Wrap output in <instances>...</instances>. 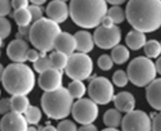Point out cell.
<instances>
[{
    "label": "cell",
    "mask_w": 161,
    "mask_h": 131,
    "mask_svg": "<svg viewBox=\"0 0 161 131\" xmlns=\"http://www.w3.org/2000/svg\"><path fill=\"white\" fill-rule=\"evenodd\" d=\"M70 17L81 29H97L107 16L106 0H71Z\"/></svg>",
    "instance_id": "2"
},
{
    "label": "cell",
    "mask_w": 161,
    "mask_h": 131,
    "mask_svg": "<svg viewBox=\"0 0 161 131\" xmlns=\"http://www.w3.org/2000/svg\"><path fill=\"white\" fill-rule=\"evenodd\" d=\"M64 72L72 81L86 80L93 73V60L88 54L74 53L69 57Z\"/></svg>",
    "instance_id": "7"
},
{
    "label": "cell",
    "mask_w": 161,
    "mask_h": 131,
    "mask_svg": "<svg viewBox=\"0 0 161 131\" xmlns=\"http://www.w3.org/2000/svg\"><path fill=\"white\" fill-rule=\"evenodd\" d=\"M10 102H12V111L21 114H25L26 111L31 106L27 95H13L10 98Z\"/></svg>",
    "instance_id": "22"
},
{
    "label": "cell",
    "mask_w": 161,
    "mask_h": 131,
    "mask_svg": "<svg viewBox=\"0 0 161 131\" xmlns=\"http://www.w3.org/2000/svg\"><path fill=\"white\" fill-rule=\"evenodd\" d=\"M155 66H156V71H157V73H160V75H161V57H158V58H157V60H156Z\"/></svg>",
    "instance_id": "46"
},
{
    "label": "cell",
    "mask_w": 161,
    "mask_h": 131,
    "mask_svg": "<svg viewBox=\"0 0 161 131\" xmlns=\"http://www.w3.org/2000/svg\"><path fill=\"white\" fill-rule=\"evenodd\" d=\"M121 131H152L151 117L143 111L125 113L121 122Z\"/></svg>",
    "instance_id": "11"
},
{
    "label": "cell",
    "mask_w": 161,
    "mask_h": 131,
    "mask_svg": "<svg viewBox=\"0 0 161 131\" xmlns=\"http://www.w3.org/2000/svg\"><path fill=\"white\" fill-rule=\"evenodd\" d=\"M42 111H40L39 107L36 106H30L29 109L26 111L25 113V117H26V120H27V122L32 126L35 125H39V122L42 121Z\"/></svg>",
    "instance_id": "29"
},
{
    "label": "cell",
    "mask_w": 161,
    "mask_h": 131,
    "mask_svg": "<svg viewBox=\"0 0 161 131\" xmlns=\"http://www.w3.org/2000/svg\"><path fill=\"white\" fill-rule=\"evenodd\" d=\"M101 26H106V27H110V26H114V22L108 18V17H104L103 18V21H102V23H101Z\"/></svg>",
    "instance_id": "44"
},
{
    "label": "cell",
    "mask_w": 161,
    "mask_h": 131,
    "mask_svg": "<svg viewBox=\"0 0 161 131\" xmlns=\"http://www.w3.org/2000/svg\"><path fill=\"white\" fill-rule=\"evenodd\" d=\"M4 71H5V68H4V66L0 63V82H2V80H3V76H4Z\"/></svg>",
    "instance_id": "48"
},
{
    "label": "cell",
    "mask_w": 161,
    "mask_h": 131,
    "mask_svg": "<svg viewBox=\"0 0 161 131\" xmlns=\"http://www.w3.org/2000/svg\"><path fill=\"white\" fill-rule=\"evenodd\" d=\"M129 81L138 87H147L153 80H156V66L152 59L147 57L134 58L126 70Z\"/></svg>",
    "instance_id": "6"
},
{
    "label": "cell",
    "mask_w": 161,
    "mask_h": 131,
    "mask_svg": "<svg viewBox=\"0 0 161 131\" xmlns=\"http://www.w3.org/2000/svg\"><path fill=\"white\" fill-rule=\"evenodd\" d=\"M143 50H144L147 58H150V59L158 58L161 54V44L157 40H150L146 43Z\"/></svg>",
    "instance_id": "28"
},
{
    "label": "cell",
    "mask_w": 161,
    "mask_h": 131,
    "mask_svg": "<svg viewBox=\"0 0 161 131\" xmlns=\"http://www.w3.org/2000/svg\"><path fill=\"white\" fill-rule=\"evenodd\" d=\"M12 32V24L8 18L0 17V37L7 39Z\"/></svg>",
    "instance_id": "32"
},
{
    "label": "cell",
    "mask_w": 161,
    "mask_h": 131,
    "mask_svg": "<svg viewBox=\"0 0 161 131\" xmlns=\"http://www.w3.org/2000/svg\"><path fill=\"white\" fill-rule=\"evenodd\" d=\"M107 17H108L114 24H119V23H123L126 19V13L123 8H120L119 5H114L111 7L108 10H107Z\"/></svg>",
    "instance_id": "27"
},
{
    "label": "cell",
    "mask_w": 161,
    "mask_h": 131,
    "mask_svg": "<svg viewBox=\"0 0 161 131\" xmlns=\"http://www.w3.org/2000/svg\"><path fill=\"white\" fill-rule=\"evenodd\" d=\"M2 45H3V39L0 37V48H2Z\"/></svg>",
    "instance_id": "51"
},
{
    "label": "cell",
    "mask_w": 161,
    "mask_h": 131,
    "mask_svg": "<svg viewBox=\"0 0 161 131\" xmlns=\"http://www.w3.org/2000/svg\"><path fill=\"white\" fill-rule=\"evenodd\" d=\"M160 44H161V43H160Z\"/></svg>",
    "instance_id": "55"
},
{
    "label": "cell",
    "mask_w": 161,
    "mask_h": 131,
    "mask_svg": "<svg viewBox=\"0 0 161 131\" xmlns=\"http://www.w3.org/2000/svg\"><path fill=\"white\" fill-rule=\"evenodd\" d=\"M0 95H2V91H0Z\"/></svg>",
    "instance_id": "54"
},
{
    "label": "cell",
    "mask_w": 161,
    "mask_h": 131,
    "mask_svg": "<svg viewBox=\"0 0 161 131\" xmlns=\"http://www.w3.org/2000/svg\"><path fill=\"white\" fill-rule=\"evenodd\" d=\"M67 89L74 99H83V97L88 91V87L84 85L83 81H71Z\"/></svg>",
    "instance_id": "26"
},
{
    "label": "cell",
    "mask_w": 161,
    "mask_h": 131,
    "mask_svg": "<svg viewBox=\"0 0 161 131\" xmlns=\"http://www.w3.org/2000/svg\"><path fill=\"white\" fill-rule=\"evenodd\" d=\"M30 0H12V8H14V10L17 9H25L29 8Z\"/></svg>",
    "instance_id": "38"
},
{
    "label": "cell",
    "mask_w": 161,
    "mask_h": 131,
    "mask_svg": "<svg viewBox=\"0 0 161 131\" xmlns=\"http://www.w3.org/2000/svg\"><path fill=\"white\" fill-rule=\"evenodd\" d=\"M39 131H58V130H57V127L52 126V125H47V126H44V127H40Z\"/></svg>",
    "instance_id": "45"
},
{
    "label": "cell",
    "mask_w": 161,
    "mask_h": 131,
    "mask_svg": "<svg viewBox=\"0 0 161 131\" xmlns=\"http://www.w3.org/2000/svg\"><path fill=\"white\" fill-rule=\"evenodd\" d=\"M0 55H2V51H0Z\"/></svg>",
    "instance_id": "53"
},
{
    "label": "cell",
    "mask_w": 161,
    "mask_h": 131,
    "mask_svg": "<svg viewBox=\"0 0 161 131\" xmlns=\"http://www.w3.org/2000/svg\"><path fill=\"white\" fill-rule=\"evenodd\" d=\"M27 131H39V130H37L36 127H34V126H31V127H29V128H27Z\"/></svg>",
    "instance_id": "50"
},
{
    "label": "cell",
    "mask_w": 161,
    "mask_h": 131,
    "mask_svg": "<svg viewBox=\"0 0 161 131\" xmlns=\"http://www.w3.org/2000/svg\"><path fill=\"white\" fill-rule=\"evenodd\" d=\"M47 16L49 19L57 22L58 24L64 22L70 16V8L62 0H52L47 7Z\"/></svg>",
    "instance_id": "15"
},
{
    "label": "cell",
    "mask_w": 161,
    "mask_h": 131,
    "mask_svg": "<svg viewBox=\"0 0 161 131\" xmlns=\"http://www.w3.org/2000/svg\"><path fill=\"white\" fill-rule=\"evenodd\" d=\"M102 131H120V130H117V128H110V127H107V128H104V130H102Z\"/></svg>",
    "instance_id": "49"
},
{
    "label": "cell",
    "mask_w": 161,
    "mask_h": 131,
    "mask_svg": "<svg viewBox=\"0 0 161 131\" xmlns=\"http://www.w3.org/2000/svg\"><path fill=\"white\" fill-rule=\"evenodd\" d=\"M112 102L115 104V108L121 113H129L136 108V98L128 91H120L114 97Z\"/></svg>",
    "instance_id": "18"
},
{
    "label": "cell",
    "mask_w": 161,
    "mask_h": 131,
    "mask_svg": "<svg viewBox=\"0 0 161 131\" xmlns=\"http://www.w3.org/2000/svg\"><path fill=\"white\" fill-rule=\"evenodd\" d=\"M114 66V60L111 58V55H107V54H102L98 58V67L102 71H110Z\"/></svg>",
    "instance_id": "33"
},
{
    "label": "cell",
    "mask_w": 161,
    "mask_h": 131,
    "mask_svg": "<svg viewBox=\"0 0 161 131\" xmlns=\"http://www.w3.org/2000/svg\"><path fill=\"white\" fill-rule=\"evenodd\" d=\"M88 94L89 98L94 103L99 104V106H106V104H108L110 102L114 100L115 97L114 84L107 77L103 76L96 77L89 82Z\"/></svg>",
    "instance_id": "8"
},
{
    "label": "cell",
    "mask_w": 161,
    "mask_h": 131,
    "mask_svg": "<svg viewBox=\"0 0 161 131\" xmlns=\"http://www.w3.org/2000/svg\"><path fill=\"white\" fill-rule=\"evenodd\" d=\"M106 2H107V3H110L112 7H114V5H119V7H120L121 4L126 3L128 0H106Z\"/></svg>",
    "instance_id": "43"
},
{
    "label": "cell",
    "mask_w": 161,
    "mask_h": 131,
    "mask_svg": "<svg viewBox=\"0 0 161 131\" xmlns=\"http://www.w3.org/2000/svg\"><path fill=\"white\" fill-rule=\"evenodd\" d=\"M29 10L31 13V17H32V21L36 22L39 19H42L43 18V9L42 7H39V5H30L29 7Z\"/></svg>",
    "instance_id": "36"
},
{
    "label": "cell",
    "mask_w": 161,
    "mask_h": 131,
    "mask_svg": "<svg viewBox=\"0 0 161 131\" xmlns=\"http://www.w3.org/2000/svg\"><path fill=\"white\" fill-rule=\"evenodd\" d=\"M72 117L80 125H90L98 117V104L94 103L90 98H83L74 103Z\"/></svg>",
    "instance_id": "9"
},
{
    "label": "cell",
    "mask_w": 161,
    "mask_h": 131,
    "mask_svg": "<svg viewBox=\"0 0 161 131\" xmlns=\"http://www.w3.org/2000/svg\"><path fill=\"white\" fill-rule=\"evenodd\" d=\"M54 49H56V51H61V53L66 54L67 57H71L74 53H76L75 36L69 32H61L56 40Z\"/></svg>",
    "instance_id": "16"
},
{
    "label": "cell",
    "mask_w": 161,
    "mask_h": 131,
    "mask_svg": "<svg viewBox=\"0 0 161 131\" xmlns=\"http://www.w3.org/2000/svg\"><path fill=\"white\" fill-rule=\"evenodd\" d=\"M125 43H126V46L129 49H131V50H139V49L144 48V45L147 43L146 34H143L141 31H137V30H131L130 32L126 34Z\"/></svg>",
    "instance_id": "20"
},
{
    "label": "cell",
    "mask_w": 161,
    "mask_h": 131,
    "mask_svg": "<svg viewBox=\"0 0 161 131\" xmlns=\"http://www.w3.org/2000/svg\"><path fill=\"white\" fill-rule=\"evenodd\" d=\"M9 112H12V102H10V99H7V98H4V99H0V114H7V113H9Z\"/></svg>",
    "instance_id": "37"
},
{
    "label": "cell",
    "mask_w": 161,
    "mask_h": 131,
    "mask_svg": "<svg viewBox=\"0 0 161 131\" xmlns=\"http://www.w3.org/2000/svg\"><path fill=\"white\" fill-rule=\"evenodd\" d=\"M35 73L25 63H10L7 66L2 84L7 93L13 95H29L35 86Z\"/></svg>",
    "instance_id": "3"
},
{
    "label": "cell",
    "mask_w": 161,
    "mask_h": 131,
    "mask_svg": "<svg viewBox=\"0 0 161 131\" xmlns=\"http://www.w3.org/2000/svg\"><path fill=\"white\" fill-rule=\"evenodd\" d=\"M93 37H94V43L98 48L103 50L114 49L120 44V40H121V30L116 24L110 26V27L98 26L93 34Z\"/></svg>",
    "instance_id": "10"
},
{
    "label": "cell",
    "mask_w": 161,
    "mask_h": 131,
    "mask_svg": "<svg viewBox=\"0 0 161 131\" xmlns=\"http://www.w3.org/2000/svg\"><path fill=\"white\" fill-rule=\"evenodd\" d=\"M12 12L10 0H0V17H7Z\"/></svg>",
    "instance_id": "35"
},
{
    "label": "cell",
    "mask_w": 161,
    "mask_h": 131,
    "mask_svg": "<svg viewBox=\"0 0 161 131\" xmlns=\"http://www.w3.org/2000/svg\"><path fill=\"white\" fill-rule=\"evenodd\" d=\"M146 98L153 109L161 112V77L153 80L146 87Z\"/></svg>",
    "instance_id": "17"
},
{
    "label": "cell",
    "mask_w": 161,
    "mask_h": 131,
    "mask_svg": "<svg viewBox=\"0 0 161 131\" xmlns=\"http://www.w3.org/2000/svg\"><path fill=\"white\" fill-rule=\"evenodd\" d=\"M39 58H40V51L39 50H36V49H29V51H27V60L35 63Z\"/></svg>",
    "instance_id": "40"
},
{
    "label": "cell",
    "mask_w": 161,
    "mask_h": 131,
    "mask_svg": "<svg viewBox=\"0 0 161 131\" xmlns=\"http://www.w3.org/2000/svg\"><path fill=\"white\" fill-rule=\"evenodd\" d=\"M29 44L23 39H16L7 46V55L13 63H25L27 60Z\"/></svg>",
    "instance_id": "14"
},
{
    "label": "cell",
    "mask_w": 161,
    "mask_h": 131,
    "mask_svg": "<svg viewBox=\"0 0 161 131\" xmlns=\"http://www.w3.org/2000/svg\"><path fill=\"white\" fill-rule=\"evenodd\" d=\"M74 36L76 39V51L77 53L88 54L93 49H94V45H96L94 37H93V35L89 31L80 30Z\"/></svg>",
    "instance_id": "19"
},
{
    "label": "cell",
    "mask_w": 161,
    "mask_h": 131,
    "mask_svg": "<svg viewBox=\"0 0 161 131\" xmlns=\"http://www.w3.org/2000/svg\"><path fill=\"white\" fill-rule=\"evenodd\" d=\"M57 130L58 131H77V126L74 121H70V120H62L58 126H57Z\"/></svg>",
    "instance_id": "34"
},
{
    "label": "cell",
    "mask_w": 161,
    "mask_h": 131,
    "mask_svg": "<svg viewBox=\"0 0 161 131\" xmlns=\"http://www.w3.org/2000/svg\"><path fill=\"white\" fill-rule=\"evenodd\" d=\"M112 82L114 85L119 86V87H125L129 82V77H128V73L125 71H121V70H119L114 73L112 76Z\"/></svg>",
    "instance_id": "31"
},
{
    "label": "cell",
    "mask_w": 161,
    "mask_h": 131,
    "mask_svg": "<svg viewBox=\"0 0 161 131\" xmlns=\"http://www.w3.org/2000/svg\"><path fill=\"white\" fill-rule=\"evenodd\" d=\"M103 122L107 127L110 128H117L119 126H121L123 122V116L121 112H119L116 108L106 111L103 114Z\"/></svg>",
    "instance_id": "21"
},
{
    "label": "cell",
    "mask_w": 161,
    "mask_h": 131,
    "mask_svg": "<svg viewBox=\"0 0 161 131\" xmlns=\"http://www.w3.org/2000/svg\"><path fill=\"white\" fill-rule=\"evenodd\" d=\"M62 81H63L62 71H58L56 68H49L48 71L40 73L37 80L40 89L44 90V93L58 90L59 87H62Z\"/></svg>",
    "instance_id": "13"
},
{
    "label": "cell",
    "mask_w": 161,
    "mask_h": 131,
    "mask_svg": "<svg viewBox=\"0 0 161 131\" xmlns=\"http://www.w3.org/2000/svg\"><path fill=\"white\" fill-rule=\"evenodd\" d=\"M29 122L25 114L17 112H9L0 120V131H27Z\"/></svg>",
    "instance_id": "12"
},
{
    "label": "cell",
    "mask_w": 161,
    "mask_h": 131,
    "mask_svg": "<svg viewBox=\"0 0 161 131\" xmlns=\"http://www.w3.org/2000/svg\"><path fill=\"white\" fill-rule=\"evenodd\" d=\"M49 68H52L49 57H47L45 53H42V51H40V58L34 63V70L39 73H43V72L48 71Z\"/></svg>",
    "instance_id": "30"
},
{
    "label": "cell",
    "mask_w": 161,
    "mask_h": 131,
    "mask_svg": "<svg viewBox=\"0 0 161 131\" xmlns=\"http://www.w3.org/2000/svg\"><path fill=\"white\" fill-rule=\"evenodd\" d=\"M125 13L128 22L137 31L147 34L161 27V0H129Z\"/></svg>",
    "instance_id": "1"
},
{
    "label": "cell",
    "mask_w": 161,
    "mask_h": 131,
    "mask_svg": "<svg viewBox=\"0 0 161 131\" xmlns=\"http://www.w3.org/2000/svg\"><path fill=\"white\" fill-rule=\"evenodd\" d=\"M152 131H161V112L158 114H152Z\"/></svg>",
    "instance_id": "39"
},
{
    "label": "cell",
    "mask_w": 161,
    "mask_h": 131,
    "mask_svg": "<svg viewBox=\"0 0 161 131\" xmlns=\"http://www.w3.org/2000/svg\"><path fill=\"white\" fill-rule=\"evenodd\" d=\"M62 2H64V3H66V2H69V0H62ZM70 2H71V0H70Z\"/></svg>",
    "instance_id": "52"
},
{
    "label": "cell",
    "mask_w": 161,
    "mask_h": 131,
    "mask_svg": "<svg viewBox=\"0 0 161 131\" xmlns=\"http://www.w3.org/2000/svg\"><path fill=\"white\" fill-rule=\"evenodd\" d=\"M49 59H50L52 68H56L58 71L66 70L67 62H69V57L63 53H61V51H53V53L49 55Z\"/></svg>",
    "instance_id": "25"
},
{
    "label": "cell",
    "mask_w": 161,
    "mask_h": 131,
    "mask_svg": "<svg viewBox=\"0 0 161 131\" xmlns=\"http://www.w3.org/2000/svg\"><path fill=\"white\" fill-rule=\"evenodd\" d=\"M129 57H130V51L124 45L119 44L117 46H115L111 50V58H112L114 63H116V64H124V63H126Z\"/></svg>",
    "instance_id": "24"
},
{
    "label": "cell",
    "mask_w": 161,
    "mask_h": 131,
    "mask_svg": "<svg viewBox=\"0 0 161 131\" xmlns=\"http://www.w3.org/2000/svg\"><path fill=\"white\" fill-rule=\"evenodd\" d=\"M13 19H14V22L18 24V27H29V26L34 22L29 8L14 10L13 12Z\"/></svg>",
    "instance_id": "23"
},
{
    "label": "cell",
    "mask_w": 161,
    "mask_h": 131,
    "mask_svg": "<svg viewBox=\"0 0 161 131\" xmlns=\"http://www.w3.org/2000/svg\"><path fill=\"white\" fill-rule=\"evenodd\" d=\"M77 131H98V128L96 125L90 123V125H81V127H79Z\"/></svg>",
    "instance_id": "41"
},
{
    "label": "cell",
    "mask_w": 161,
    "mask_h": 131,
    "mask_svg": "<svg viewBox=\"0 0 161 131\" xmlns=\"http://www.w3.org/2000/svg\"><path fill=\"white\" fill-rule=\"evenodd\" d=\"M74 98L67 87H59L54 91H47L42 97V108L47 117L52 120H66L72 112Z\"/></svg>",
    "instance_id": "4"
},
{
    "label": "cell",
    "mask_w": 161,
    "mask_h": 131,
    "mask_svg": "<svg viewBox=\"0 0 161 131\" xmlns=\"http://www.w3.org/2000/svg\"><path fill=\"white\" fill-rule=\"evenodd\" d=\"M30 2L34 4V5H43V4H45L47 2H48V0H30Z\"/></svg>",
    "instance_id": "47"
},
{
    "label": "cell",
    "mask_w": 161,
    "mask_h": 131,
    "mask_svg": "<svg viewBox=\"0 0 161 131\" xmlns=\"http://www.w3.org/2000/svg\"><path fill=\"white\" fill-rule=\"evenodd\" d=\"M59 24L49 18H42L30 26L29 39L35 49L42 53H48L54 49L56 40L61 34Z\"/></svg>",
    "instance_id": "5"
},
{
    "label": "cell",
    "mask_w": 161,
    "mask_h": 131,
    "mask_svg": "<svg viewBox=\"0 0 161 131\" xmlns=\"http://www.w3.org/2000/svg\"><path fill=\"white\" fill-rule=\"evenodd\" d=\"M18 32H19V36H29V34H30V26H29V27H19Z\"/></svg>",
    "instance_id": "42"
}]
</instances>
